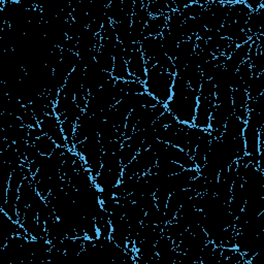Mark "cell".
Wrapping results in <instances>:
<instances>
[{"mask_svg": "<svg viewBox=\"0 0 264 264\" xmlns=\"http://www.w3.org/2000/svg\"><path fill=\"white\" fill-rule=\"evenodd\" d=\"M127 91L128 94H141V93L147 92L145 83L135 82V81H128Z\"/></svg>", "mask_w": 264, "mask_h": 264, "instance_id": "52", "label": "cell"}, {"mask_svg": "<svg viewBox=\"0 0 264 264\" xmlns=\"http://www.w3.org/2000/svg\"><path fill=\"white\" fill-rule=\"evenodd\" d=\"M177 254H178V251L175 249V248L172 250H168L166 252L158 254L159 263L160 264H175Z\"/></svg>", "mask_w": 264, "mask_h": 264, "instance_id": "48", "label": "cell"}, {"mask_svg": "<svg viewBox=\"0 0 264 264\" xmlns=\"http://www.w3.org/2000/svg\"><path fill=\"white\" fill-rule=\"evenodd\" d=\"M19 192H20V195H19V199L17 203V209H18V215H19V223L21 224L24 219L25 212L27 208L30 206V203H31V200H32L33 196L36 194L35 183H34V179L32 176L27 177L23 181Z\"/></svg>", "mask_w": 264, "mask_h": 264, "instance_id": "9", "label": "cell"}, {"mask_svg": "<svg viewBox=\"0 0 264 264\" xmlns=\"http://www.w3.org/2000/svg\"><path fill=\"white\" fill-rule=\"evenodd\" d=\"M264 91V72L260 73L258 76H252L251 83L248 88V98L255 99L261 94H263Z\"/></svg>", "mask_w": 264, "mask_h": 264, "instance_id": "26", "label": "cell"}, {"mask_svg": "<svg viewBox=\"0 0 264 264\" xmlns=\"http://www.w3.org/2000/svg\"><path fill=\"white\" fill-rule=\"evenodd\" d=\"M84 112L85 111H83L82 108L75 103V101H72L69 104V106L67 107V110L61 116H59L58 119L60 120V122L67 120V121H70V122L76 124V121L79 120V118L84 114Z\"/></svg>", "mask_w": 264, "mask_h": 264, "instance_id": "32", "label": "cell"}, {"mask_svg": "<svg viewBox=\"0 0 264 264\" xmlns=\"http://www.w3.org/2000/svg\"><path fill=\"white\" fill-rule=\"evenodd\" d=\"M86 238H66L62 240L61 246L64 250L65 258H73L79 256L84 251V242Z\"/></svg>", "mask_w": 264, "mask_h": 264, "instance_id": "19", "label": "cell"}, {"mask_svg": "<svg viewBox=\"0 0 264 264\" xmlns=\"http://www.w3.org/2000/svg\"><path fill=\"white\" fill-rule=\"evenodd\" d=\"M147 9L151 14V17H158V15L172 12L167 5V2L163 1V0H149Z\"/></svg>", "mask_w": 264, "mask_h": 264, "instance_id": "31", "label": "cell"}, {"mask_svg": "<svg viewBox=\"0 0 264 264\" xmlns=\"http://www.w3.org/2000/svg\"><path fill=\"white\" fill-rule=\"evenodd\" d=\"M175 75L167 72L158 65L147 70L145 87L147 93L156 98L159 103L166 104L173 96V85Z\"/></svg>", "mask_w": 264, "mask_h": 264, "instance_id": "2", "label": "cell"}, {"mask_svg": "<svg viewBox=\"0 0 264 264\" xmlns=\"http://www.w3.org/2000/svg\"><path fill=\"white\" fill-rule=\"evenodd\" d=\"M137 167H138V175H145L149 170L157 164V156L151 148L138 152L135 157Z\"/></svg>", "mask_w": 264, "mask_h": 264, "instance_id": "17", "label": "cell"}, {"mask_svg": "<svg viewBox=\"0 0 264 264\" xmlns=\"http://www.w3.org/2000/svg\"><path fill=\"white\" fill-rule=\"evenodd\" d=\"M161 36H162V45H163V50L165 52V54L172 59V60H175L176 56H177V52H178V46H179V43L176 42L172 36L169 35L168 33V30L167 28H165L162 33H161Z\"/></svg>", "mask_w": 264, "mask_h": 264, "instance_id": "28", "label": "cell"}, {"mask_svg": "<svg viewBox=\"0 0 264 264\" xmlns=\"http://www.w3.org/2000/svg\"><path fill=\"white\" fill-rule=\"evenodd\" d=\"M124 142V137L116 139V141H112L102 146V151L105 153H119Z\"/></svg>", "mask_w": 264, "mask_h": 264, "instance_id": "50", "label": "cell"}, {"mask_svg": "<svg viewBox=\"0 0 264 264\" xmlns=\"http://www.w3.org/2000/svg\"><path fill=\"white\" fill-rule=\"evenodd\" d=\"M19 118H21V120L23 121L25 125L30 127V128L31 127H38V122H37L35 116L33 115L32 111H31L29 104L25 105V110L23 111L22 115Z\"/></svg>", "mask_w": 264, "mask_h": 264, "instance_id": "43", "label": "cell"}, {"mask_svg": "<svg viewBox=\"0 0 264 264\" xmlns=\"http://www.w3.org/2000/svg\"><path fill=\"white\" fill-rule=\"evenodd\" d=\"M179 122L177 120V118L170 113L169 111H166L164 112L156 121H155L152 125L155 129H158V128H161V127H165V126H168V125H172V124H175Z\"/></svg>", "mask_w": 264, "mask_h": 264, "instance_id": "40", "label": "cell"}, {"mask_svg": "<svg viewBox=\"0 0 264 264\" xmlns=\"http://www.w3.org/2000/svg\"><path fill=\"white\" fill-rule=\"evenodd\" d=\"M30 108H31V111H32L33 115L35 116L37 122H41L46 114L44 112V105H43V102H42V99H41V96L38 95L37 97H35V99L31 102L30 104Z\"/></svg>", "mask_w": 264, "mask_h": 264, "instance_id": "41", "label": "cell"}, {"mask_svg": "<svg viewBox=\"0 0 264 264\" xmlns=\"http://www.w3.org/2000/svg\"><path fill=\"white\" fill-rule=\"evenodd\" d=\"M39 155L40 153L38 152V150L36 149L34 145H28V148L26 151V159L29 163L34 161L39 156Z\"/></svg>", "mask_w": 264, "mask_h": 264, "instance_id": "54", "label": "cell"}, {"mask_svg": "<svg viewBox=\"0 0 264 264\" xmlns=\"http://www.w3.org/2000/svg\"><path fill=\"white\" fill-rule=\"evenodd\" d=\"M215 91H216V86L213 83L212 80H204L201 82V86L199 89V94L200 96H205V97H211V96H216L215 95Z\"/></svg>", "mask_w": 264, "mask_h": 264, "instance_id": "45", "label": "cell"}, {"mask_svg": "<svg viewBox=\"0 0 264 264\" xmlns=\"http://www.w3.org/2000/svg\"><path fill=\"white\" fill-rule=\"evenodd\" d=\"M253 41V37L250 38L248 40L246 43L238 45V48L236 49V51L232 53L227 60L225 61L224 63V67L226 70L230 71V72H237L238 68L240 67V65L246 60H248V55H249V51H250V46L251 43Z\"/></svg>", "mask_w": 264, "mask_h": 264, "instance_id": "11", "label": "cell"}, {"mask_svg": "<svg viewBox=\"0 0 264 264\" xmlns=\"http://www.w3.org/2000/svg\"><path fill=\"white\" fill-rule=\"evenodd\" d=\"M102 167L108 170H115V172H123V166L121 165L119 153H105L101 157Z\"/></svg>", "mask_w": 264, "mask_h": 264, "instance_id": "24", "label": "cell"}, {"mask_svg": "<svg viewBox=\"0 0 264 264\" xmlns=\"http://www.w3.org/2000/svg\"><path fill=\"white\" fill-rule=\"evenodd\" d=\"M205 8V6L200 5L199 3H197V1H193L190 5H188L187 7H185L184 9H182L181 11H179L182 15V18L185 20L190 19V18H198L201 11Z\"/></svg>", "mask_w": 264, "mask_h": 264, "instance_id": "37", "label": "cell"}, {"mask_svg": "<svg viewBox=\"0 0 264 264\" xmlns=\"http://www.w3.org/2000/svg\"><path fill=\"white\" fill-rule=\"evenodd\" d=\"M84 231L87 239L96 240L99 237V231L96 226L95 218L93 216H84Z\"/></svg>", "mask_w": 264, "mask_h": 264, "instance_id": "34", "label": "cell"}, {"mask_svg": "<svg viewBox=\"0 0 264 264\" xmlns=\"http://www.w3.org/2000/svg\"><path fill=\"white\" fill-rule=\"evenodd\" d=\"M246 126H247V122L242 121L241 119H239L234 114V115H231L230 117H228L223 132H225L226 134H228L231 137L237 138V137L243 136V133H244Z\"/></svg>", "mask_w": 264, "mask_h": 264, "instance_id": "21", "label": "cell"}, {"mask_svg": "<svg viewBox=\"0 0 264 264\" xmlns=\"http://www.w3.org/2000/svg\"><path fill=\"white\" fill-rule=\"evenodd\" d=\"M74 101H75V103L77 105H79L82 108L83 111L86 110L87 103H88V98L85 96V94H84V92H83L82 89L80 91L76 92L75 97H74Z\"/></svg>", "mask_w": 264, "mask_h": 264, "instance_id": "56", "label": "cell"}, {"mask_svg": "<svg viewBox=\"0 0 264 264\" xmlns=\"http://www.w3.org/2000/svg\"><path fill=\"white\" fill-rule=\"evenodd\" d=\"M166 111H167L166 105L163 103H159L158 105L154 106V107H145L142 117L141 119H139L138 123L136 124L133 132L138 131V130H144L147 127L151 126L152 124Z\"/></svg>", "mask_w": 264, "mask_h": 264, "instance_id": "13", "label": "cell"}, {"mask_svg": "<svg viewBox=\"0 0 264 264\" xmlns=\"http://www.w3.org/2000/svg\"><path fill=\"white\" fill-rule=\"evenodd\" d=\"M95 61L97 62V64L99 65V67L106 72H113L114 69V63H115V60L113 57V54L107 51L106 49H104L103 46L100 45L99 51L96 54L95 57Z\"/></svg>", "mask_w": 264, "mask_h": 264, "instance_id": "23", "label": "cell"}, {"mask_svg": "<svg viewBox=\"0 0 264 264\" xmlns=\"http://www.w3.org/2000/svg\"><path fill=\"white\" fill-rule=\"evenodd\" d=\"M235 114L232 101L216 104L211 116L209 131L215 138H219L223 131L228 117Z\"/></svg>", "mask_w": 264, "mask_h": 264, "instance_id": "4", "label": "cell"}, {"mask_svg": "<svg viewBox=\"0 0 264 264\" xmlns=\"http://www.w3.org/2000/svg\"><path fill=\"white\" fill-rule=\"evenodd\" d=\"M134 7V0H122L123 13L128 17H132Z\"/></svg>", "mask_w": 264, "mask_h": 264, "instance_id": "57", "label": "cell"}, {"mask_svg": "<svg viewBox=\"0 0 264 264\" xmlns=\"http://www.w3.org/2000/svg\"><path fill=\"white\" fill-rule=\"evenodd\" d=\"M72 101H74V100L71 99V98H69L68 96L64 95L63 93H62L60 91V94H59L58 100L55 103V114H56V116L59 117V116H61L62 114H63L67 110V107L69 106V104Z\"/></svg>", "mask_w": 264, "mask_h": 264, "instance_id": "42", "label": "cell"}, {"mask_svg": "<svg viewBox=\"0 0 264 264\" xmlns=\"http://www.w3.org/2000/svg\"><path fill=\"white\" fill-rule=\"evenodd\" d=\"M175 3H176V6H177V11H181L182 9H184L185 7H187L188 5H190L193 1H190V0H188V1H185V0H174Z\"/></svg>", "mask_w": 264, "mask_h": 264, "instance_id": "59", "label": "cell"}, {"mask_svg": "<svg viewBox=\"0 0 264 264\" xmlns=\"http://www.w3.org/2000/svg\"><path fill=\"white\" fill-rule=\"evenodd\" d=\"M61 128H62V131H63L64 136L66 138L68 149L74 151L73 136H74V131H75V124L70 122V121H67V120L62 121L61 122Z\"/></svg>", "mask_w": 264, "mask_h": 264, "instance_id": "35", "label": "cell"}, {"mask_svg": "<svg viewBox=\"0 0 264 264\" xmlns=\"http://www.w3.org/2000/svg\"><path fill=\"white\" fill-rule=\"evenodd\" d=\"M238 48V45L234 42V41H231V43L229 44V46H228V48L224 51V53H223V55L225 56V57H229L232 53H234L235 51H236V49Z\"/></svg>", "mask_w": 264, "mask_h": 264, "instance_id": "60", "label": "cell"}, {"mask_svg": "<svg viewBox=\"0 0 264 264\" xmlns=\"http://www.w3.org/2000/svg\"><path fill=\"white\" fill-rule=\"evenodd\" d=\"M259 130L252 123L247 122V126L244 130L243 137L246 145V153L251 156V163L258 167L259 156L262 152L260 150Z\"/></svg>", "mask_w": 264, "mask_h": 264, "instance_id": "7", "label": "cell"}, {"mask_svg": "<svg viewBox=\"0 0 264 264\" xmlns=\"http://www.w3.org/2000/svg\"><path fill=\"white\" fill-rule=\"evenodd\" d=\"M74 152L83 159L86 167L90 169L93 179L97 177L102 167L101 157L103 155L99 134L92 135L84 142L75 145Z\"/></svg>", "mask_w": 264, "mask_h": 264, "instance_id": "3", "label": "cell"}, {"mask_svg": "<svg viewBox=\"0 0 264 264\" xmlns=\"http://www.w3.org/2000/svg\"><path fill=\"white\" fill-rule=\"evenodd\" d=\"M223 263H228V264H243V263H245L243 253H241L239 251L235 252L231 256H229Z\"/></svg>", "mask_w": 264, "mask_h": 264, "instance_id": "58", "label": "cell"}, {"mask_svg": "<svg viewBox=\"0 0 264 264\" xmlns=\"http://www.w3.org/2000/svg\"><path fill=\"white\" fill-rule=\"evenodd\" d=\"M263 6H261L258 10L252 11L249 20L247 22V29L250 31V33L252 36H256L257 34H262L263 30H262V17H263Z\"/></svg>", "mask_w": 264, "mask_h": 264, "instance_id": "22", "label": "cell"}, {"mask_svg": "<svg viewBox=\"0 0 264 264\" xmlns=\"http://www.w3.org/2000/svg\"><path fill=\"white\" fill-rule=\"evenodd\" d=\"M35 183V189L36 192L42 197V198H46L48 195L51 193L52 190V180L51 178H42Z\"/></svg>", "mask_w": 264, "mask_h": 264, "instance_id": "39", "label": "cell"}, {"mask_svg": "<svg viewBox=\"0 0 264 264\" xmlns=\"http://www.w3.org/2000/svg\"><path fill=\"white\" fill-rule=\"evenodd\" d=\"M34 146L36 147L38 152L41 155H44V156H50V155L55 151V149L58 147L57 144L50 136L44 134L36 139Z\"/></svg>", "mask_w": 264, "mask_h": 264, "instance_id": "25", "label": "cell"}, {"mask_svg": "<svg viewBox=\"0 0 264 264\" xmlns=\"http://www.w3.org/2000/svg\"><path fill=\"white\" fill-rule=\"evenodd\" d=\"M181 122H177L175 124H172V125H168L165 127H161L157 129V134H158V139L161 142H164L168 145H172L173 139L179 130L181 126Z\"/></svg>", "mask_w": 264, "mask_h": 264, "instance_id": "29", "label": "cell"}, {"mask_svg": "<svg viewBox=\"0 0 264 264\" xmlns=\"http://www.w3.org/2000/svg\"><path fill=\"white\" fill-rule=\"evenodd\" d=\"M188 124H184L182 123L181 126L179 128V130L177 131L174 139H173V143L172 145L187 152L188 151V141H187V132L189 129Z\"/></svg>", "mask_w": 264, "mask_h": 264, "instance_id": "30", "label": "cell"}, {"mask_svg": "<svg viewBox=\"0 0 264 264\" xmlns=\"http://www.w3.org/2000/svg\"><path fill=\"white\" fill-rule=\"evenodd\" d=\"M136 204L138 206H141V208L147 213L148 211H151L152 209L156 208V200H155L154 195H143L139 197V199L136 201Z\"/></svg>", "mask_w": 264, "mask_h": 264, "instance_id": "46", "label": "cell"}, {"mask_svg": "<svg viewBox=\"0 0 264 264\" xmlns=\"http://www.w3.org/2000/svg\"><path fill=\"white\" fill-rule=\"evenodd\" d=\"M252 68V75L258 76L260 73L264 72V58H263V48L259 45L255 58L250 62Z\"/></svg>", "mask_w": 264, "mask_h": 264, "instance_id": "38", "label": "cell"}, {"mask_svg": "<svg viewBox=\"0 0 264 264\" xmlns=\"http://www.w3.org/2000/svg\"><path fill=\"white\" fill-rule=\"evenodd\" d=\"M197 38L198 37L196 35H194V36H191L189 39L184 40V41L179 43L177 56H176L175 60H173L177 72L183 70L186 67L190 57L194 54L195 49H196Z\"/></svg>", "mask_w": 264, "mask_h": 264, "instance_id": "10", "label": "cell"}, {"mask_svg": "<svg viewBox=\"0 0 264 264\" xmlns=\"http://www.w3.org/2000/svg\"><path fill=\"white\" fill-rule=\"evenodd\" d=\"M127 66L129 73L134 77L145 83L147 80V68H146V61L144 55L141 50H136L133 52L131 59L127 62Z\"/></svg>", "mask_w": 264, "mask_h": 264, "instance_id": "14", "label": "cell"}, {"mask_svg": "<svg viewBox=\"0 0 264 264\" xmlns=\"http://www.w3.org/2000/svg\"><path fill=\"white\" fill-rule=\"evenodd\" d=\"M215 244L212 242H209L201 250L200 253V264H208L210 257L213 254V251L215 249Z\"/></svg>", "mask_w": 264, "mask_h": 264, "instance_id": "51", "label": "cell"}, {"mask_svg": "<svg viewBox=\"0 0 264 264\" xmlns=\"http://www.w3.org/2000/svg\"><path fill=\"white\" fill-rule=\"evenodd\" d=\"M206 181H207L206 178H204L203 176H198V177H196L195 179H193L190 182L189 188L192 189L193 191H195L197 194L205 193V190H206Z\"/></svg>", "mask_w": 264, "mask_h": 264, "instance_id": "47", "label": "cell"}, {"mask_svg": "<svg viewBox=\"0 0 264 264\" xmlns=\"http://www.w3.org/2000/svg\"><path fill=\"white\" fill-rule=\"evenodd\" d=\"M172 91L173 96L165 104L167 111L179 122L193 125L198 104V93L189 87L183 70L176 73Z\"/></svg>", "mask_w": 264, "mask_h": 264, "instance_id": "1", "label": "cell"}, {"mask_svg": "<svg viewBox=\"0 0 264 264\" xmlns=\"http://www.w3.org/2000/svg\"><path fill=\"white\" fill-rule=\"evenodd\" d=\"M205 132L204 129H200L198 127H195L193 125L189 126L188 132H187V141H188V151L187 153L189 154L190 157L194 156L195 149L199 143V139Z\"/></svg>", "mask_w": 264, "mask_h": 264, "instance_id": "27", "label": "cell"}, {"mask_svg": "<svg viewBox=\"0 0 264 264\" xmlns=\"http://www.w3.org/2000/svg\"><path fill=\"white\" fill-rule=\"evenodd\" d=\"M135 175H138V167L136 160L133 159L128 165L123 167V172H122V178L121 180H125L128 178H131Z\"/></svg>", "mask_w": 264, "mask_h": 264, "instance_id": "49", "label": "cell"}, {"mask_svg": "<svg viewBox=\"0 0 264 264\" xmlns=\"http://www.w3.org/2000/svg\"><path fill=\"white\" fill-rule=\"evenodd\" d=\"M213 138H214V136L211 134V132L209 130H205L203 135H201V137L199 139V143L195 149L194 156L192 157L193 161L196 164L197 169L201 168L206 164V155L210 150L211 142H212Z\"/></svg>", "mask_w": 264, "mask_h": 264, "instance_id": "16", "label": "cell"}, {"mask_svg": "<svg viewBox=\"0 0 264 264\" xmlns=\"http://www.w3.org/2000/svg\"><path fill=\"white\" fill-rule=\"evenodd\" d=\"M28 142L27 141H19L17 143H14L15 150H17L18 154L20 155V157L22 158L23 161H27L26 159V151L28 148Z\"/></svg>", "mask_w": 264, "mask_h": 264, "instance_id": "55", "label": "cell"}, {"mask_svg": "<svg viewBox=\"0 0 264 264\" xmlns=\"http://www.w3.org/2000/svg\"><path fill=\"white\" fill-rule=\"evenodd\" d=\"M156 156L157 162L173 161L182 165L185 169L196 168V164L189 154L173 145H167L162 151L156 154Z\"/></svg>", "mask_w": 264, "mask_h": 264, "instance_id": "5", "label": "cell"}, {"mask_svg": "<svg viewBox=\"0 0 264 264\" xmlns=\"http://www.w3.org/2000/svg\"><path fill=\"white\" fill-rule=\"evenodd\" d=\"M41 135H43L41 129L38 127H31L29 128V136H28V139H27V142L29 145H34L35 141L40 137Z\"/></svg>", "mask_w": 264, "mask_h": 264, "instance_id": "53", "label": "cell"}, {"mask_svg": "<svg viewBox=\"0 0 264 264\" xmlns=\"http://www.w3.org/2000/svg\"><path fill=\"white\" fill-rule=\"evenodd\" d=\"M38 126L42 133L50 136L58 147L68 148L66 138L61 128V122L57 116H45V118L38 123Z\"/></svg>", "mask_w": 264, "mask_h": 264, "instance_id": "8", "label": "cell"}, {"mask_svg": "<svg viewBox=\"0 0 264 264\" xmlns=\"http://www.w3.org/2000/svg\"><path fill=\"white\" fill-rule=\"evenodd\" d=\"M137 151L132 148L131 146H127V145H123L120 152H119V156H120V161H121V165L124 167L128 165L133 159H135L136 155H137Z\"/></svg>", "mask_w": 264, "mask_h": 264, "instance_id": "36", "label": "cell"}, {"mask_svg": "<svg viewBox=\"0 0 264 264\" xmlns=\"http://www.w3.org/2000/svg\"><path fill=\"white\" fill-rule=\"evenodd\" d=\"M231 99H232V105H234L235 115L242 121L247 122L248 114H249L247 108L248 99H249L248 98V92L243 87L232 89Z\"/></svg>", "mask_w": 264, "mask_h": 264, "instance_id": "12", "label": "cell"}, {"mask_svg": "<svg viewBox=\"0 0 264 264\" xmlns=\"http://www.w3.org/2000/svg\"><path fill=\"white\" fill-rule=\"evenodd\" d=\"M237 73L239 74L240 79L243 83V86L245 88L246 91H248V88H249V85L251 83L252 80V68H251V63L249 60H246L244 63H242L240 65V67L238 68Z\"/></svg>", "mask_w": 264, "mask_h": 264, "instance_id": "33", "label": "cell"}, {"mask_svg": "<svg viewBox=\"0 0 264 264\" xmlns=\"http://www.w3.org/2000/svg\"><path fill=\"white\" fill-rule=\"evenodd\" d=\"M167 17L168 13L158 15V17H151L144 30V39L148 36L160 35L167 26Z\"/></svg>", "mask_w": 264, "mask_h": 264, "instance_id": "18", "label": "cell"}, {"mask_svg": "<svg viewBox=\"0 0 264 264\" xmlns=\"http://www.w3.org/2000/svg\"><path fill=\"white\" fill-rule=\"evenodd\" d=\"M114 69H113V77L116 80H123V81H135L139 82L136 77L131 75L128 70L127 62L124 59V57H116L114 58Z\"/></svg>", "mask_w": 264, "mask_h": 264, "instance_id": "20", "label": "cell"}, {"mask_svg": "<svg viewBox=\"0 0 264 264\" xmlns=\"http://www.w3.org/2000/svg\"><path fill=\"white\" fill-rule=\"evenodd\" d=\"M216 105V96L205 97L198 95V104L193 121V126L204 130L210 129L211 116Z\"/></svg>", "mask_w": 264, "mask_h": 264, "instance_id": "6", "label": "cell"}, {"mask_svg": "<svg viewBox=\"0 0 264 264\" xmlns=\"http://www.w3.org/2000/svg\"><path fill=\"white\" fill-rule=\"evenodd\" d=\"M121 178V172H115V170H108L106 168L101 167L99 175L93 179V181H94V185L98 189L115 188L117 185L120 184Z\"/></svg>", "mask_w": 264, "mask_h": 264, "instance_id": "15", "label": "cell"}, {"mask_svg": "<svg viewBox=\"0 0 264 264\" xmlns=\"http://www.w3.org/2000/svg\"><path fill=\"white\" fill-rule=\"evenodd\" d=\"M155 247H156L157 254H161L163 252H166L168 250L174 249V242L169 237L163 235L158 240V242L156 243V245H155Z\"/></svg>", "mask_w": 264, "mask_h": 264, "instance_id": "44", "label": "cell"}]
</instances>
